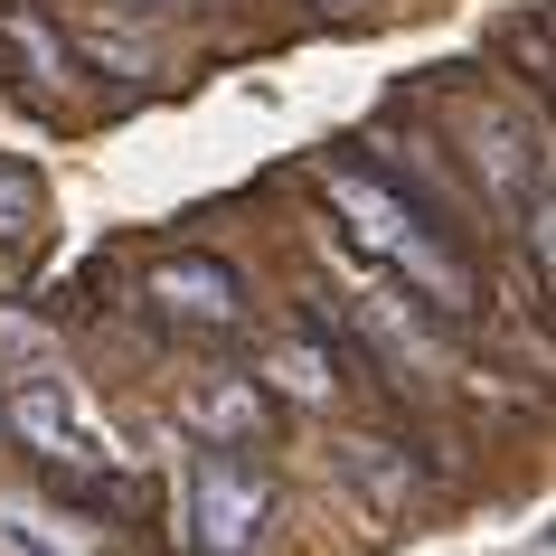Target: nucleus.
<instances>
[{
	"label": "nucleus",
	"mask_w": 556,
	"mask_h": 556,
	"mask_svg": "<svg viewBox=\"0 0 556 556\" xmlns=\"http://www.w3.org/2000/svg\"><path fill=\"white\" fill-rule=\"evenodd\" d=\"M0 48H10L20 76H38V86H66V76H76V48H66L38 10H0Z\"/></svg>",
	"instance_id": "39448f33"
},
{
	"label": "nucleus",
	"mask_w": 556,
	"mask_h": 556,
	"mask_svg": "<svg viewBox=\"0 0 556 556\" xmlns=\"http://www.w3.org/2000/svg\"><path fill=\"white\" fill-rule=\"evenodd\" d=\"M38 199H48V189H38V170H29V161H10V151H0V236L38 227Z\"/></svg>",
	"instance_id": "6e6552de"
},
{
	"label": "nucleus",
	"mask_w": 556,
	"mask_h": 556,
	"mask_svg": "<svg viewBox=\"0 0 556 556\" xmlns=\"http://www.w3.org/2000/svg\"><path fill=\"white\" fill-rule=\"evenodd\" d=\"M0 547H10V556H76V528L38 519L29 500H0Z\"/></svg>",
	"instance_id": "0eeeda50"
},
{
	"label": "nucleus",
	"mask_w": 556,
	"mask_h": 556,
	"mask_svg": "<svg viewBox=\"0 0 556 556\" xmlns=\"http://www.w3.org/2000/svg\"><path fill=\"white\" fill-rule=\"evenodd\" d=\"M179 415L207 434V453H255L264 443V396L245 378H199V387H179Z\"/></svg>",
	"instance_id": "20e7f679"
},
{
	"label": "nucleus",
	"mask_w": 556,
	"mask_h": 556,
	"mask_svg": "<svg viewBox=\"0 0 556 556\" xmlns=\"http://www.w3.org/2000/svg\"><path fill=\"white\" fill-rule=\"evenodd\" d=\"M312 10H330V20H340V10H368V0H312Z\"/></svg>",
	"instance_id": "1a4fd4ad"
},
{
	"label": "nucleus",
	"mask_w": 556,
	"mask_h": 556,
	"mask_svg": "<svg viewBox=\"0 0 556 556\" xmlns=\"http://www.w3.org/2000/svg\"><path fill=\"white\" fill-rule=\"evenodd\" d=\"M142 302L161 312V321H179V330H236L245 321V274H236L227 255H161L142 274Z\"/></svg>",
	"instance_id": "7ed1b4c3"
},
{
	"label": "nucleus",
	"mask_w": 556,
	"mask_h": 556,
	"mask_svg": "<svg viewBox=\"0 0 556 556\" xmlns=\"http://www.w3.org/2000/svg\"><path fill=\"white\" fill-rule=\"evenodd\" d=\"M123 10H170V0H123Z\"/></svg>",
	"instance_id": "9d476101"
},
{
	"label": "nucleus",
	"mask_w": 556,
	"mask_h": 556,
	"mask_svg": "<svg viewBox=\"0 0 556 556\" xmlns=\"http://www.w3.org/2000/svg\"><path fill=\"white\" fill-rule=\"evenodd\" d=\"M321 189L330 207L350 217V236L368 245V264H387V274H406L425 302H443V312H471L481 302V283H471V264L453 255V236L425 217V207L396 189V179L378 170V161H350V151H330L321 161Z\"/></svg>",
	"instance_id": "f257e3e1"
},
{
	"label": "nucleus",
	"mask_w": 556,
	"mask_h": 556,
	"mask_svg": "<svg viewBox=\"0 0 556 556\" xmlns=\"http://www.w3.org/2000/svg\"><path fill=\"white\" fill-rule=\"evenodd\" d=\"M264 378L283 387V396H302V406H330V396H340V368H330V358L312 350V340H302V350L283 340V350L264 358Z\"/></svg>",
	"instance_id": "423d86ee"
},
{
	"label": "nucleus",
	"mask_w": 556,
	"mask_h": 556,
	"mask_svg": "<svg viewBox=\"0 0 556 556\" xmlns=\"http://www.w3.org/2000/svg\"><path fill=\"white\" fill-rule=\"evenodd\" d=\"M274 528V471L245 453H199L189 471V556H255Z\"/></svg>",
	"instance_id": "f03ea898"
}]
</instances>
